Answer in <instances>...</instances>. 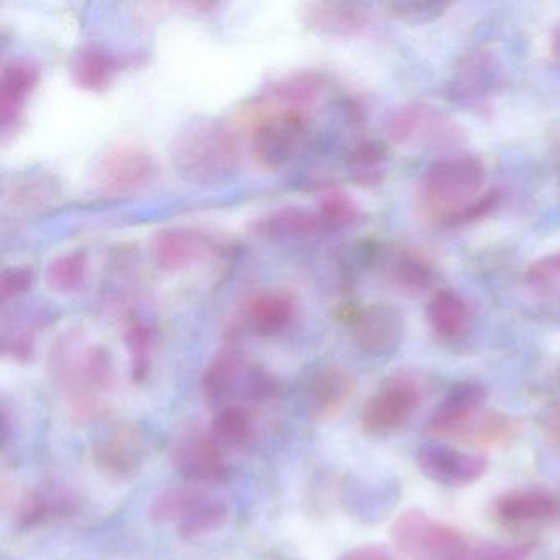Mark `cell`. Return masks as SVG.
<instances>
[{"label":"cell","mask_w":560,"mask_h":560,"mask_svg":"<svg viewBox=\"0 0 560 560\" xmlns=\"http://www.w3.org/2000/svg\"><path fill=\"white\" fill-rule=\"evenodd\" d=\"M48 370L68 408L80 419H93L106 408L113 392L114 360L109 350L68 332L51 347Z\"/></svg>","instance_id":"obj_1"},{"label":"cell","mask_w":560,"mask_h":560,"mask_svg":"<svg viewBox=\"0 0 560 560\" xmlns=\"http://www.w3.org/2000/svg\"><path fill=\"white\" fill-rule=\"evenodd\" d=\"M170 160L176 175L196 186H211L235 175L241 147L234 130L215 119L188 124L173 140Z\"/></svg>","instance_id":"obj_2"},{"label":"cell","mask_w":560,"mask_h":560,"mask_svg":"<svg viewBox=\"0 0 560 560\" xmlns=\"http://www.w3.org/2000/svg\"><path fill=\"white\" fill-rule=\"evenodd\" d=\"M485 182V168L474 156H457L432 165L418 186V208L422 214L457 222L477 218L491 208L494 195L474 201Z\"/></svg>","instance_id":"obj_3"},{"label":"cell","mask_w":560,"mask_h":560,"mask_svg":"<svg viewBox=\"0 0 560 560\" xmlns=\"http://www.w3.org/2000/svg\"><path fill=\"white\" fill-rule=\"evenodd\" d=\"M389 534L393 544L412 560H477V550L460 530L418 508L399 514Z\"/></svg>","instance_id":"obj_4"},{"label":"cell","mask_w":560,"mask_h":560,"mask_svg":"<svg viewBox=\"0 0 560 560\" xmlns=\"http://www.w3.org/2000/svg\"><path fill=\"white\" fill-rule=\"evenodd\" d=\"M202 393L211 405L218 408L234 405V396L242 393L244 398H270L277 392V383L260 366L248 365L244 353L235 347L222 349L206 366L201 378Z\"/></svg>","instance_id":"obj_5"},{"label":"cell","mask_w":560,"mask_h":560,"mask_svg":"<svg viewBox=\"0 0 560 560\" xmlns=\"http://www.w3.org/2000/svg\"><path fill=\"white\" fill-rule=\"evenodd\" d=\"M150 514L159 523L175 524L183 539H198L225 523L228 508L198 488L176 487L156 494Z\"/></svg>","instance_id":"obj_6"},{"label":"cell","mask_w":560,"mask_h":560,"mask_svg":"<svg viewBox=\"0 0 560 560\" xmlns=\"http://www.w3.org/2000/svg\"><path fill=\"white\" fill-rule=\"evenodd\" d=\"M307 130L310 116L306 110H271L252 130L255 160L271 172L283 168L296 155Z\"/></svg>","instance_id":"obj_7"},{"label":"cell","mask_w":560,"mask_h":560,"mask_svg":"<svg viewBox=\"0 0 560 560\" xmlns=\"http://www.w3.org/2000/svg\"><path fill=\"white\" fill-rule=\"evenodd\" d=\"M155 159L142 147L116 145L106 150L94 166L96 188L106 196H129L153 182Z\"/></svg>","instance_id":"obj_8"},{"label":"cell","mask_w":560,"mask_h":560,"mask_svg":"<svg viewBox=\"0 0 560 560\" xmlns=\"http://www.w3.org/2000/svg\"><path fill=\"white\" fill-rule=\"evenodd\" d=\"M149 457V435L133 424L107 432L93 447V464L109 480H132L143 470Z\"/></svg>","instance_id":"obj_9"},{"label":"cell","mask_w":560,"mask_h":560,"mask_svg":"<svg viewBox=\"0 0 560 560\" xmlns=\"http://www.w3.org/2000/svg\"><path fill=\"white\" fill-rule=\"evenodd\" d=\"M421 401L418 386L408 378H392L366 399L360 416L363 431L370 435L392 434L411 418Z\"/></svg>","instance_id":"obj_10"},{"label":"cell","mask_w":560,"mask_h":560,"mask_svg":"<svg viewBox=\"0 0 560 560\" xmlns=\"http://www.w3.org/2000/svg\"><path fill=\"white\" fill-rule=\"evenodd\" d=\"M173 462L179 475L195 483H224L231 477L225 451L212 441L209 432L185 435L176 445Z\"/></svg>","instance_id":"obj_11"},{"label":"cell","mask_w":560,"mask_h":560,"mask_svg":"<svg viewBox=\"0 0 560 560\" xmlns=\"http://www.w3.org/2000/svg\"><path fill=\"white\" fill-rule=\"evenodd\" d=\"M419 470L435 483L465 487L483 477L488 468L485 455L458 451L447 445H428L419 451Z\"/></svg>","instance_id":"obj_12"},{"label":"cell","mask_w":560,"mask_h":560,"mask_svg":"<svg viewBox=\"0 0 560 560\" xmlns=\"http://www.w3.org/2000/svg\"><path fill=\"white\" fill-rule=\"evenodd\" d=\"M342 320L352 329L357 346L372 355L392 352L401 337V317L386 304L342 311Z\"/></svg>","instance_id":"obj_13"},{"label":"cell","mask_w":560,"mask_h":560,"mask_svg":"<svg viewBox=\"0 0 560 560\" xmlns=\"http://www.w3.org/2000/svg\"><path fill=\"white\" fill-rule=\"evenodd\" d=\"M61 199V185L48 172H25L12 176L2 192V209L12 219L31 218L47 211Z\"/></svg>","instance_id":"obj_14"},{"label":"cell","mask_w":560,"mask_h":560,"mask_svg":"<svg viewBox=\"0 0 560 560\" xmlns=\"http://www.w3.org/2000/svg\"><path fill=\"white\" fill-rule=\"evenodd\" d=\"M487 392L475 383H460L451 389L438 411L432 415L428 428L439 439H454L460 442L483 411Z\"/></svg>","instance_id":"obj_15"},{"label":"cell","mask_w":560,"mask_h":560,"mask_svg":"<svg viewBox=\"0 0 560 560\" xmlns=\"http://www.w3.org/2000/svg\"><path fill=\"white\" fill-rule=\"evenodd\" d=\"M357 392V380L343 366H323L311 375L306 385V402L317 419H332L349 405Z\"/></svg>","instance_id":"obj_16"},{"label":"cell","mask_w":560,"mask_h":560,"mask_svg":"<svg viewBox=\"0 0 560 560\" xmlns=\"http://www.w3.org/2000/svg\"><path fill=\"white\" fill-rule=\"evenodd\" d=\"M559 513V498L544 490L510 491L494 503V516L508 527L547 523Z\"/></svg>","instance_id":"obj_17"},{"label":"cell","mask_w":560,"mask_h":560,"mask_svg":"<svg viewBox=\"0 0 560 560\" xmlns=\"http://www.w3.org/2000/svg\"><path fill=\"white\" fill-rule=\"evenodd\" d=\"M211 248L208 235L195 229H163L152 241V257L163 270L179 271L201 260Z\"/></svg>","instance_id":"obj_18"},{"label":"cell","mask_w":560,"mask_h":560,"mask_svg":"<svg viewBox=\"0 0 560 560\" xmlns=\"http://www.w3.org/2000/svg\"><path fill=\"white\" fill-rule=\"evenodd\" d=\"M40 80V71L37 65L27 60H14L2 68L0 74V119H2V136H8L9 130L15 129L25 103L32 91Z\"/></svg>","instance_id":"obj_19"},{"label":"cell","mask_w":560,"mask_h":560,"mask_svg":"<svg viewBox=\"0 0 560 560\" xmlns=\"http://www.w3.org/2000/svg\"><path fill=\"white\" fill-rule=\"evenodd\" d=\"M307 31L323 35H353L369 22L365 5L357 2H307L300 11Z\"/></svg>","instance_id":"obj_20"},{"label":"cell","mask_w":560,"mask_h":560,"mask_svg":"<svg viewBox=\"0 0 560 560\" xmlns=\"http://www.w3.org/2000/svg\"><path fill=\"white\" fill-rule=\"evenodd\" d=\"M296 314V298L287 290H265L254 294L245 307V319L261 337L283 332Z\"/></svg>","instance_id":"obj_21"},{"label":"cell","mask_w":560,"mask_h":560,"mask_svg":"<svg viewBox=\"0 0 560 560\" xmlns=\"http://www.w3.org/2000/svg\"><path fill=\"white\" fill-rule=\"evenodd\" d=\"M324 228L319 214L303 208L278 209L252 225V232L265 241H290L307 237Z\"/></svg>","instance_id":"obj_22"},{"label":"cell","mask_w":560,"mask_h":560,"mask_svg":"<svg viewBox=\"0 0 560 560\" xmlns=\"http://www.w3.org/2000/svg\"><path fill=\"white\" fill-rule=\"evenodd\" d=\"M326 78L316 71H300L281 78L268 94L271 104H278L277 110H306L316 103L326 90Z\"/></svg>","instance_id":"obj_23"},{"label":"cell","mask_w":560,"mask_h":560,"mask_svg":"<svg viewBox=\"0 0 560 560\" xmlns=\"http://www.w3.org/2000/svg\"><path fill=\"white\" fill-rule=\"evenodd\" d=\"M119 70V60L103 48H81L71 61V78L81 90L101 93L109 88Z\"/></svg>","instance_id":"obj_24"},{"label":"cell","mask_w":560,"mask_h":560,"mask_svg":"<svg viewBox=\"0 0 560 560\" xmlns=\"http://www.w3.org/2000/svg\"><path fill=\"white\" fill-rule=\"evenodd\" d=\"M208 432L222 451H238L254 439L255 419L245 406H224L215 412Z\"/></svg>","instance_id":"obj_25"},{"label":"cell","mask_w":560,"mask_h":560,"mask_svg":"<svg viewBox=\"0 0 560 560\" xmlns=\"http://www.w3.org/2000/svg\"><path fill=\"white\" fill-rule=\"evenodd\" d=\"M425 316L434 332L445 340H457L468 326L465 301L454 291H439L425 307Z\"/></svg>","instance_id":"obj_26"},{"label":"cell","mask_w":560,"mask_h":560,"mask_svg":"<svg viewBox=\"0 0 560 560\" xmlns=\"http://www.w3.org/2000/svg\"><path fill=\"white\" fill-rule=\"evenodd\" d=\"M521 422L497 409H483L462 439V444L477 447H501L520 435Z\"/></svg>","instance_id":"obj_27"},{"label":"cell","mask_w":560,"mask_h":560,"mask_svg":"<svg viewBox=\"0 0 560 560\" xmlns=\"http://www.w3.org/2000/svg\"><path fill=\"white\" fill-rule=\"evenodd\" d=\"M88 254L84 250L58 255L48 264L45 280L55 293L70 294L86 280Z\"/></svg>","instance_id":"obj_28"},{"label":"cell","mask_w":560,"mask_h":560,"mask_svg":"<svg viewBox=\"0 0 560 560\" xmlns=\"http://www.w3.org/2000/svg\"><path fill=\"white\" fill-rule=\"evenodd\" d=\"M73 508L70 498L61 497L58 493H42V491H38V493L25 497L24 503L21 504V510H19V521L25 527L37 526V524L47 523V521L70 516Z\"/></svg>","instance_id":"obj_29"},{"label":"cell","mask_w":560,"mask_h":560,"mask_svg":"<svg viewBox=\"0 0 560 560\" xmlns=\"http://www.w3.org/2000/svg\"><path fill=\"white\" fill-rule=\"evenodd\" d=\"M439 117L434 116L432 110L422 106L408 107L401 110L389 124V136L395 142L406 143L419 137H428V133H434L435 124Z\"/></svg>","instance_id":"obj_30"},{"label":"cell","mask_w":560,"mask_h":560,"mask_svg":"<svg viewBox=\"0 0 560 560\" xmlns=\"http://www.w3.org/2000/svg\"><path fill=\"white\" fill-rule=\"evenodd\" d=\"M127 347H129L130 365L137 382H143L152 369V329L142 320L132 319L127 326Z\"/></svg>","instance_id":"obj_31"},{"label":"cell","mask_w":560,"mask_h":560,"mask_svg":"<svg viewBox=\"0 0 560 560\" xmlns=\"http://www.w3.org/2000/svg\"><path fill=\"white\" fill-rule=\"evenodd\" d=\"M448 8H451L448 2H438V0H401V2H392L386 5L389 15L409 24L435 21Z\"/></svg>","instance_id":"obj_32"},{"label":"cell","mask_w":560,"mask_h":560,"mask_svg":"<svg viewBox=\"0 0 560 560\" xmlns=\"http://www.w3.org/2000/svg\"><path fill=\"white\" fill-rule=\"evenodd\" d=\"M34 284V271L28 267H11L2 271L0 277V301L18 300L22 294L27 293Z\"/></svg>","instance_id":"obj_33"},{"label":"cell","mask_w":560,"mask_h":560,"mask_svg":"<svg viewBox=\"0 0 560 560\" xmlns=\"http://www.w3.org/2000/svg\"><path fill=\"white\" fill-rule=\"evenodd\" d=\"M320 221L324 225H343L357 218V208L346 196L334 195L320 205Z\"/></svg>","instance_id":"obj_34"},{"label":"cell","mask_w":560,"mask_h":560,"mask_svg":"<svg viewBox=\"0 0 560 560\" xmlns=\"http://www.w3.org/2000/svg\"><path fill=\"white\" fill-rule=\"evenodd\" d=\"M533 550V542L488 544L477 550V560H526Z\"/></svg>","instance_id":"obj_35"},{"label":"cell","mask_w":560,"mask_h":560,"mask_svg":"<svg viewBox=\"0 0 560 560\" xmlns=\"http://www.w3.org/2000/svg\"><path fill=\"white\" fill-rule=\"evenodd\" d=\"M529 278L534 283H553L560 281V254L540 258L529 268Z\"/></svg>","instance_id":"obj_36"},{"label":"cell","mask_w":560,"mask_h":560,"mask_svg":"<svg viewBox=\"0 0 560 560\" xmlns=\"http://www.w3.org/2000/svg\"><path fill=\"white\" fill-rule=\"evenodd\" d=\"M385 156V149L380 143L363 142L353 150L352 162L360 166H370L378 163Z\"/></svg>","instance_id":"obj_37"},{"label":"cell","mask_w":560,"mask_h":560,"mask_svg":"<svg viewBox=\"0 0 560 560\" xmlns=\"http://www.w3.org/2000/svg\"><path fill=\"white\" fill-rule=\"evenodd\" d=\"M337 560H395V557L380 546H362L347 550Z\"/></svg>","instance_id":"obj_38"},{"label":"cell","mask_w":560,"mask_h":560,"mask_svg":"<svg viewBox=\"0 0 560 560\" xmlns=\"http://www.w3.org/2000/svg\"><path fill=\"white\" fill-rule=\"evenodd\" d=\"M546 425L547 431L560 441V405L547 415Z\"/></svg>","instance_id":"obj_39"},{"label":"cell","mask_w":560,"mask_h":560,"mask_svg":"<svg viewBox=\"0 0 560 560\" xmlns=\"http://www.w3.org/2000/svg\"><path fill=\"white\" fill-rule=\"evenodd\" d=\"M552 54L553 57L560 60V28H557L556 34L552 37Z\"/></svg>","instance_id":"obj_40"},{"label":"cell","mask_w":560,"mask_h":560,"mask_svg":"<svg viewBox=\"0 0 560 560\" xmlns=\"http://www.w3.org/2000/svg\"><path fill=\"white\" fill-rule=\"evenodd\" d=\"M560 560V559H559Z\"/></svg>","instance_id":"obj_41"}]
</instances>
